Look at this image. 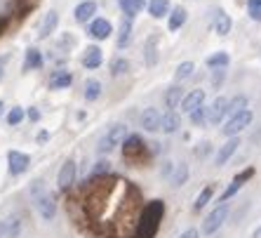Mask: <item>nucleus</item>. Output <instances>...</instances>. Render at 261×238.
<instances>
[{
    "instance_id": "18",
    "label": "nucleus",
    "mask_w": 261,
    "mask_h": 238,
    "mask_svg": "<svg viewBox=\"0 0 261 238\" xmlns=\"http://www.w3.org/2000/svg\"><path fill=\"white\" fill-rule=\"evenodd\" d=\"M94 12H97V3H94V0H85V3H80V5L75 7V21L85 24L87 19L94 17Z\"/></svg>"
},
{
    "instance_id": "28",
    "label": "nucleus",
    "mask_w": 261,
    "mask_h": 238,
    "mask_svg": "<svg viewBox=\"0 0 261 238\" xmlns=\"http://www.w3.org/2000/svg\"><path fill=\"white\" fill-rule=\"evenodd\" d=\"M129 38H132V19H122L120 24V36H118V47H125V45L129 43Z\"/></svg>"
},
{
    "instance_id": "41",
    "label": "nucleus",
    "mask_w": 261,
    "mask_h": 238,
    "mask_svg": "<svg viewBox=\"0 0 261 238\" xmlns=\"http://www.w3.org/2000/svg\"><path fill=\"white\" fill-rule=\"evenodd\" d=\"M21 121H24V109H19V106H12V111L7 113V123H10V125H19Z\"/></svg>"
},
{
    "instance_id": "27",
    "label": "nucleus",
    "mask_w": 261,
    "mask_h": 238,
    "mask_svg": "<svg viewBox=\"0 0 261 238\" xmlns=\"http://www.w3.org/2000/svg\"><path fill=\"white\" fill-rule=\"evenodd\" d=\"M186 19H189L186 10H184V7H174V10H172V17H170V31H179L186 24Z\"/></svg>"
},
{
    "instance_id": "9",
    "label": "nucleus",
    "mask_w": 261,
    "mask_h": 238,
    "mask_svg": "<svg viewBox=\"0 0 261 238\" xmlns=\"http://www.w3.org/2000/svg\"><path fill=\"white\" fill-rule=\"evenodd\" d=\"M252 175H254V168H247V170H243L240 175H236V177H233V182H231V186H228V189H226L224 194H221V201H228L231 196H236L238 191H240V189L245 186V182H247V179L252 177Z\"/></svg>"
},
{
    "instance_id": "34",
    "label": "nucleus",
    "mask_w": 261,
    "mask_h": 238,
    "mask_svg": "<svg viewBox=\"0 0 261 238\" xmlns=\"http://www.w3.org/2000/svg\"><path fill=\"white\" fill-rule=\"evenodd\" d=\"M228 61H231V57L226 55V52H217V55H212L210 59H207V66L210 68H226L228 66Z\"/></svg>"
},
{
    "instance_id": "46",
    "label": "nucleus",
    "mask_w": 261,
    "mask_h": 238,
    "mask_svg": "<svg viewBox=\"0 0 261 238\" xmlns=\"http://www.w3.org/2000/svg\"><path fill=\"white\" fill-rule=\"evenodd\" d=\"M252 238H261V226H259V229H256L254 233H252Z\"/></svg>"
},
{
    "instance_id": "19",
    "label": "nucleus",
    "mask_w": 261,
    "mask_h": 238,
    "mask_svg": "<svg viewBox=\"0 0 261 238\" xmlns=\"http://www.w3.org/2000/svg\"><path fill=\"white\" fill-rule=\"evenodd\" d=\"M57 24H59V14L55 12V10H49L47 14H45L43 24H40V29H38V38H47L52 31L57 29Z\"/></svg>"
},
{
    "instance_id": "5",
    "label": "nucleus",
    "mask_w": 261,
    "mask_h": 238,
    "mask_svg": "<svg viewBox=\"0 0 261 238\" xmlns=\"http://www.w3.org/2000/svg\"><path fill=\"white\" fill-rule=\"evenodd\" d=\"M125 137H127V125H122V123H113V125L106 130V134L99 139V147H97L99 153L113 151L118 144H122V141H125Z\"/></svg>"
},
{
    "instance_id": "6",
    "label": "nucleus",
    "mask_w": 261,
    "mask_h": 238,
    "mask_svg": "<svg viewBox=\"0 0 261 238\" xmlns=\"http://www.w3.org/2000/svg\"><path fill=\"white\" fill-rule=\"evenodd\" d=\"M226 217H228V205H219V208H214L212 212L207 215V220L202 222V233L205 236H212L214 231H219V226L226 222Z\"/></svg>"
},
{
    "instance_id": "44",
    "label": "nucleus",
    "mask_w": 261,
    "mask_h": 238,
    "mask_svg": "<svg viewBox=\"0 0 261 238\" xmlns=\"http://www.w3.org/2000/svg\"><path fill=\"white\" fill-rule=\"evenodd\" d=\"M29 118H31V121H38V118H40V113H38L36 109H31L29 111Z\"/></svg>"
},
{
    "instance_id": "12",
    "label": "nucleus",
    "mask_w": 261,
    "mask_h": 238,
    "mask_svg": "<svg viewBox=\"0 0 261 238\" xmlns=\"http://www.w3.org/2000/svg\"><path fill=\"white\" fill-rule=\"evenodd\" d=\"M7 163H10V172H12V175H21V172H26L31 158L21 151H10L7 153Z\"/></svg>"
},
{
    "instance_id": "25",
    "label": "nucleus",
    "mask_w": 261,
    "mask_h": 238,
    "mask_svg": "<svg viewBox=\"0 0 261 238\" xmlns=\"http://www.w3.org/2000/svg\"><path fill=\"white\" fill-rule=\"evenodd\" d=\"M179 104H181V87L174 85V87H170V90L165 92V106H167L170 111H174Z\"/></svg>"
},
{
    "instance_id": "38",
    "label": "nucleus",
    "mask_w": 261,
    "mask_h": 238,
    "mask_svg": "<svg viewBox=\"0 0 261 238\" xmlns=\"http://www.w3.org/2000/svg\"><path fill=\"white\" fill-rule=\"evenodd\" d=\"M245 106H247V97L245 94H240V97H236L233 102H228V113H238V111H245Z\"/></svg>"
},
{
    "instance_id": "30",
    "label": "nucleus",
    "mask_w": 261,
    "mask_h": 238,
    "mask_svg": "<svg viewBox=\"0 0 261 238\" xmlns=\"http://www.w3.org/2000/svg\"><path fill=\"white\" fill-rule=\"evenodd\" d=\"M167 10H170V0H151V5H148V12L153 19H160L163 14H167Z\"/></svg>"
},
{
    "instance_id": "24",
    "label": "nucleus",
    "mask_w": 261,
    "mask_h": 238,
    "mask_svg": "<svg viewBox=\"0 0 261 238\" xmlns=\"http://www.w3.org/2000/svg\"><path fill=\"white\" fill-rule=\"evenodd\" d=\"M214 31H217L219 36H226V33L231 31V17H228L224 10H219L217 17H214Z\"/></svg>"
},
{
    "instance_id": "16",
    "label": "nucleus",
    "mask_w": 261,
    "mask_h": 238,
    "mask_svg": "<svg viewBox=\"0 0 261 238\" xmlns=\"http://www.w3.org/2000/svg\"><path fill=\"white\" fill-rule=\"evenodd\" d=\"M19 231H21V220H19V215H14V217H7V220L0 222V236L17 238Z\"/></svg>"
},
{
    "instance_id": "48",
    "label": "nucleus",
    "mask_w": 261,
    "mask_h": 238,
    "mask_svg": "<svg viewBox=\"0 0 261 238\" xmlns=\"http://www.w3.org/2000/svg\"><path fill=\"white\" fill-rule=\"evenodd\" d=\"M0 113H3V102H0Z\"/></svg>"
},
{
    "instance_id": "3",
    "label": "nucleus",
    "mask_w": 261,
    "mask_h": 238,
    "mask_svg": "<svg viewBox=\"0 0 261 238\" xmlns=\"http://www.w3.org/2000/svg\"><path fill=\"white\" fill-rule=\"evenodd\" d=\"M31 201H33V205H36L38 215L43 217V220H55L57 215V203L55 198L49 196V191H45V184L38 179V182H33V186H31Z\"/></svg>"
},
{
    "instance_id": "22",
    "label": "nucleus",
    "mask_w": 261,
    "mask_h": 238,
    "mask_svg": "<svg viewBox=\"0 0 261 238\" xmlns=\"http://www.w3.org/2000/svg\"><path fill=\"white\" fill-rule=\"evenodd\" d=\"M43 66V55L38 47H29L26 50V59H24V71H33V68Z\"/></svg>"
},
{
    "instance_id": "4",
    "label": "nucleus",
    "mask_w": 261,
    "mask_h": 238,
    "mask_svg": "<svg viewBox=\"0 0 261 238\" xmlns=\"http://www.w3.org/2000/svg\"><path fill=\"white\" fill-rule=\"evenodd\" d=\"M122 156H125V160L132 165H139L146 160V144L141 141V137H137V134H129V137H125V141H122Z\"/></svg>"
},
{
    "instance_id": "35",
    "label": "nucleus",
    "mask_w": 261,
    "mask_h": 238,
    "mask_svg": "<svg viewBox=\"0 0 261 238\" xmlns=\"http://www.w3.org/2000/svg\"><path fill=\"white\" fill-rule=\"evenodd\" d=\"M193 68H195L193 61H184V64H179V68H176V74H174V80L176 83H179V80H186L189 76H193Z\"/></svg>"
},
{
    "instance_id": "10",
    "label": "nucleus",
    "mask_w": 261,
    "mask_h": 238,
    "mask_svg": "<svg viewBox=\"0 0 261 238\" xmlns=\"http://www.w3.org/2000/svg\"><path fill=\"white\" fill-rule=\"evenodd\" d=\"M75 172H78V168H75L73 160H66V163L61 165V170H59V189L61 191H68L73 186V182H75Z\"/></svg>"
},
{
    "instance_id": "17",
    "label": "nucleus",
    "mask_w": 261,
    "mask_h": 238,
    "mask_svg": "<svg viewBox=\"0 0 261 238\" xmlns=\"http://www.w3.org/2000/svg\"><path fill=\"white\" fill-rule=\"evenodd\" d=\"M238 147H240V139H238V137H231V139L226 141L224 147L219 149V153H217V165H226V163H228V158H231L233 153L238 151Z\"/></svg>"
},
{
    "instance_id": "7",
    "label": "nucleus",
    "mask_w": 261,
    "mask_h": 238,
    "mask_svg": "<svg viewBox=\"0 0 261 238\" xmlns=\"http://www.w3.org/2000/svg\"><path fill=\"white\" fill-rule=\"evenodd\" d=\"M249 123H252V113H249L247 109L238 111V113H233V116H231V121L224 125V132L228 134V137H236L238 132H243V130L247 128Z\"/></svg>"
},
{
    "instance_id": "15",
    "label": "nucleus",
    "mask_w": 261,
    "mask_h": 238,
    "mask_svg": "<svg viewBox=\"0 0 261 238\" xmlns=\"http://www.w3.org/2000/svg\"><path fill=\"white\" fill-rule=\"evenodd\" d=\"M71 83H73V76H71V71H66V68H57L55 74L49 76V87H52V90L71 87Z\"/></svg>"
},
{
    "instance_id": "32",
    "label": "nucleus",
    "mask_w": 261,
    "mask_h": 238,
    "mask_svg": "<svg viewBox=\"0 0 261 238\" xmlns=\"http://www.w3.org/2000/svg\"><path fill=\"white\" fill-rule=\"evenodd\" d=\"M99 94H101V83L99 80H87L85 83V99L87 102H94V99H99Z\"/></svg>"
},
{
    "instance_id": "2",
    "label": "nucleus",
    "mask_w": 261,
    "mask_h": 238,
    "mask_svg": "<svg viewBox=\"0 0 261 238\" xmlns=\"http://www.w3.org/2000/svg\"><path fill=\"white\" fill-rule=\"evenodd\" d=\"M163 215H165L163 201H151L148 205H144V210L139 212L137 229H134L132 238H155V233L160 229V222H163Z\"/></svg>"
},
{
    "instance_id": "36",
    "label": "nucleus",
    "mask_w": 261,
    "mask_h": 238,
    "mask_svg": "<svg viewBox=\"0 0 261 238\" xmlns=\"http://www.w3.org/2000/svg\"><path fill=\"white\" fill-rule=\"evenodd\" d=\"M191 123H193V125H198V128H200V125H205V123H207V106H198V109L191 111Z\"/></svg>"
},
{
    "instance_id": "39",
    "label": "nucleus",
    "mask_w": 261,
    "mask_h": 238,
    "mask_svg": "<svg viewBox=\"0 0 261 238\" xmlns=\"http://www.w3.org/2000/svg\"><path fill=\"white\" fill-rule=\"evenodd\" d=\"M247 12L254 21H261V0H247Z\"/></svg>"
},
{
    "instance_id": "29",
    "label": "nucleus",
    "mask_w": 261,
    "mask_h": 238,
    "mask_svg": "<svg viewBox=\"0 0 261 238\" xmlns=\"http://www.w3.org/2000/svg\"><path fill=\"white\" fill-rule=\"evenodd\" d=\"M212 196H214V186H212V184H207L205 189L200 191V196L195 198V203H193V210H198V212H200V210L205 208L207 203L212 201Z\"/></svg>"
},
{
    "instance_id": "26",
    "label": "nucleus",
    "mask_w": 261,
    "mask_h": 238,
    "mask_svg": "<svg viewBox=\"0 0 261 238\" xmlns=\"http://www.w3.org/2000/svg\"><path fill=\"white\" fill-rule=\"evenodd\" d=\"M118 5L122 7V12L132 19L134 14H139L144 10V0H118Z\"/></svg>"
},
{
    "instance_id": "37",
    "label": "nucleus",
    "mask_w": 261,
    "mask_h": 238,
    "mask_svg": "<svg viewBox=\"0 0 261 238\" xmlns=\"http://www.w3.org/2000/svg\"><path fill=\"white\" fill-rule=\"evenodd\" d=\"M127 68H129V61L122 59V57H118V59H113V64H111V74H113V76H120V74H125Z\"/></svg>"
},
{
    "instance_id": "47",
    "label": "nucleus",
    "mask_w": 261,
    "mask_h": 238,
    "mask_svg": "<svg viewBox=\"0 0 261 238\" xmlns=\"http://www.w3.org/2000/svg\"><path fill=\"white\" fill-rule=\"evenodd\" d=\"M0 78H3V61H0Z\"/></svg>"
},
{
    "instance_id": "11",
    "label": "nucleus",
    "mask_w": 261,
    "mask_h": 238,
    "mask_svg": "<svg viewBox=\"0 0 261 238\" xmlns=\"http://www.w3.org/2000/svg\"><path fill=\"white\" fill-rule=\"evenodd\" d=\"M160 121H163V116H160L158 109H146L144 113H141V118H139L141 128H144L146 132H158V130H160Z\"/></svg>"
},
{
    "instance_id": "43",
    "label": "nucleus",
    "mask_w": 261,
    "mask_h": 238,
    "mask_svg": "<svg viewBox=\"0 0 261 238\" xmlns=\"http://www.w3.org/2000/svg\"><path fill=\"white\" fill-rule=\"evenodd\" d=\"M47 139H49V132H47V130H43V132L38 134V141H40V144H43V141H47Z\"/></svg>"
},
{
    "instance_id": "1",
    "label": "nucleus",
    "mask_w": 261,
    "mask_h": 238,
    "mask_svg": "<svg viewBox=\"0 0 261 238\" xmlns=\"http://www.w3.org/2000/svg\"><path fill=\"white\" fill-rule=\"evenodd\" d=\"M139 194L129 182L120 177H92L85 186V215H90L92 229L101 236L118 238L127 231L129 222L137 212Z\"/></svg>"
},
{
    "instance_id": "42",
    "label": "nucleus",
    "mask_w": 261,
    "mask_h": 238,
    "mask_svg": "<svg viewBox=\"0 0 261 238\" xmlns=\"http://www.w3.org/2000/svg\"><path fill=\"white\" fill-rule=\"evenodd\" d=\"M179 238H200V233L195 231V229H189V231H184Z\"/></svg>"
},
{
    "instance_id": "45",
    "label": "nucleus",
    "mask_w": 261,
    "mask_h": 238,
    "mask_svg": "<svg viewBox=\"0 0 261 238\" xmlns=\"http://www.w3.org/2000/svg\"><path fill=\"white\" fill-rule=\"evenodd\" d=\"M170 170H172L170 160H165V165H163V175H170Z\"/></svg>"
},
{
    "instance_id": "8",
    "label": "nucleus",
    "mask_w": 261,
    "mask_h": 238,
    "mask_svg": "<svg viewBox=\"0 0 261 238\" xmlns=\"http://www.w3.org/2000/svg\"><path fill=\"white\" fill-rule=\"evenodd\" d=\"M226 113H228V99L217 97L212 102V106H207V123L217 125V123H221V118H224Z\"/></svg>"
},
{
    "instance_id": "31",
    "label": "nucleus",
    "mask_w": 261,
    "mask_h": 238,
    "mask_svg": "<svg viewBox=\"0 0 261 238\" xmlns=\"http://www.w3.org/2000/svg\"><path fill=\"white\" fill-rule=\"evenodd\" d=\"M19 7V0H0V21L10 19Z\"/></svg>"
},
{
    "instance_id": "20",
    "label": "nucleus",
    "mask_w": 261,
    "mask_h": 238,
    "mask_svg": "<svg viewBox=\"0 0 261 238\" xmlns=\"http://www.w3.org/2000/svg\"><path fill=\"white\" fill-rule=\"evenodd\" d=\"M103 55H101V50L97 47V45H90V47L85 50V55H83V66L85 68H97L99 64H101Z\"/></svg>"
},
{
    "instance_id": "40",
    "label": "nucleus",
    "mask_w": 261,
    "mask_h": 238,
    "mask_svg": "<svg viewBox=\"0 0 261 238\" xmlns=\"http://www.w3.org/2000/svg\"><path fill=\"white\" fill-rule=\"evenodd\" d=\"M109 172H111L109 160H99V163L92 168V177H103V175H109Z\"/></svg>"
},
{
    "instance_id": "21",
    "label": "nucleus",
    "mask_w": 261,
    "mask_h": 238,
    "mask_svg": "<svg viewBox=\"0 0 261 238\" xmlns=\"http://www.w3.org/2000/svg\"><path fill=\"white\" fill-rule=\"evenodd\" d=\"M144 59H146V66H155L158 64V36H151L146 40Z\"/></svg>"
},
{
    "instance_id": "23",
    "label": "nucleus",
    "mask_w": 261,
    "mask_h": 238,
    "mask_svg": "<svg viewBox=\"0 0 261 238\" xmlns=\"http://www.w3.org/2000/svg\"><path fill=\"white\" fill-rule=\"evenodd\" d=\"M179 125H181V118L176 116L174 111H167V113L163 116V121H160V130H163V132H167V134L176 132V130H179Z\"/></svg>"
},
{
    "instance_id": "33",
    "label": "nucleus",
    "mask_w": 261,
    "mask_h": 238,
    "mask_svg": "<svg viewBox=\"0 0 261 238\" xmlns=\"http://www.w3.org/2000/svg\"><path fill=\"white\" fill-rule=\"evenodd\" d=\"M186 179H189V165H176L174 175H172V186H181V184H186Z\"/></svg>"
},
{
    "instance_id": "13",
    "label": "nucleus",
    "mask_w": 261,
    "mask_h": 238,
    "mask_svg": "<svg viewBox=\"0 0 261 238\" xmlns=\"http://www.w3.org/2000/svg\"><path fill=\"white\" fill-rule=\"evenodd\" d=\"M111 33H113V26H111L109 19H94L90 24V36L94 40H106Z\"/></svg>"
},
{
    "instance_id": "14",
    "label": "nucleus",
    "mask_w": 261,
    "mask_h": 238,
    "mask_svg": "<svg viewBox=\"0 0 261 238\" xmlns=\"http://www.w3.org/2000/svg\"><path fill=\"white\" fill-rule=\"evenodd\" d=\"M202 104H205V90H193L181 99L179 106H181L184 113H191L193 109H198V106H202Z\"/></svg>"
}]
</instances>
